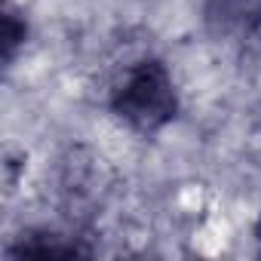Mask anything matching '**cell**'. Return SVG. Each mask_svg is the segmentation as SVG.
I'll use <instances>...</instances> for the list:
<instances>
[{
  "mask_svg": "<svg viewBox=\"0 0 261 261\" xmlns=\"http://www.w3.org/2000/svg\"><path fill=\"white\" fill-rule=\"evenodd\" d=\"M117 108L129 123H136L142 129L163 123L175 108L172 80L163 71V65H157V62L136 65L126 74L123 86L117 89Z\"/></svg>",
  "mask_w": 261,
  "mask_h": 261,
  "instance_id": "obj_1",
  "label": "cell"
}]
</instances>
